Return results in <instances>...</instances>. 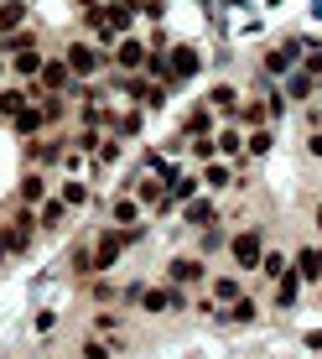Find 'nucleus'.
I'll use <instances>...</instances> for the list:
<instances>
[{
  "instance_id": "1",
  "label": "nucleus",
  "mask_w": 322,
  "mask_h": 359,
  "mask_svg": "<svg viewBox=\"0 0 322 359\" xmlns=\"http://www.w3.org/2000/svg\"><path fill=\"white\" fill-rule=\"evenodd\" d=\"M63 57H68V68H73V79H99V73L109 68V57H104V47L89 42V36H73V42L63 47Z\"/></svg>"
},
{
  "instance_id": "2",
  "label": "nucleus",
  "mask_w": 322,
  "mask_h": 359,
  "mask_svg": "<svg viewBox=\"0 0 322 359\" xmlns=\"http://www.w3.org/2000/svg\"><path fill=\"white\" fill-rule=\"evenodd\" d=\"M265 224H244L239 234L229 240V261L239 266V271H260V261H265Z\"/></svg>"
},
{
  "instance_id": "3",
  "label": "nucleus",
  "mask_w": 322,
  "mask_h": 359,
  "mask_svg": "<svg viewBox=\"0 0 322 359\" xmlns=\"http://www.w3.org/2000/svg\"><path fill=\"white\" fill-rule=\"evenodd\" d=\"M203 281H208V261L203 255H172L167 261V287L192 292V287H203Z\"/></svg>"
},
{
  "instance_id": "4",
  "label": "nucleus",
  "mask_w": 322,
  "mask_h": 359,
  "mask_svg": "<svg viewBox=\"0 0 322 359\" xmlns=\"http://www.w3.org/2000/svg\"><path fill=\"white\" fill-rule=\"evenodd\" d=\"M89 245H94V271H99V276H104V271H115V261L125 255V234H120L115 224L94 229V234H89Z\"/></svg>"
},
{
  "instance_id": "5",
  "label": "nucleus",
  "mask_w": 322,
  "mask_h": 359,
  "mask_svg": "<svg viewBox=\"0 0 322 359\" xmlns=\"http://www.w3.org/2000/svg\"><path fill=\"white\" fill-rule=\"evenodd\" d=\"M73 68H68V57L63 53H47V63H42V73H36V89L42 94H73Z\"/></svg>"
},
{
  "instance_id": "6",
  "label": "nucleus",
  "mask_w": 322,
  "mask_h": 359,
  "mask_svg": "<svg viewBox=\"0 0 322 359\" xmlns=\"http://www.w3.org/2000/svg\"><path fill=\"white\" fill-rule=\"evenodd\" d=\"M182 307H188V292H177V287H146V297H141V313L146 318L182 313Z\"/></svg>"
},
{
  "instance_id": "7",
  "label": "nucleus",
  "mask_w": 322,
  "mask_h": 359,
  "mask_svg": "<svg viewBox=\"0 0 322 359\" xmlns=\"http://www.w3.org/2000/svg\"><path fill=\"white\" fill-rule=\"evenodd\" d=\"M146 57H151V47H146V42H135V36H120V42H115V57H109V68H120V73H146Z\"/></svg>"
},
{
  "instance_id": "8",
  "label": "nucleus",
  "mask_w": 322,
  "mask_h": 359,
  "mask_svg": "<svg viewBox=\"0 0 322 359\" xmlns=\"http://www.w3.org/2000/svg\"><path fill=\"white\" fill-rule=\"evenodd\" d=\"M104 219L115 229H135V224H146V208L135 203L130 193H120V198H109V203H104Z\"/></svg>"
},
{
  "instance_id": "9",
  "label": "nucleus",
  "mask_w": 322,
  "mask_h": 359,
  "mask_svg": "<svg viewBox=\"0 0 322 359\" xmlns=\"http://www.w3.org/2000/svg\"><path fill=\"white\" fill-rule=\"evenodd\" d=\"M291 271L302 276V287H322V245H302L291 255Z\"/></svg>"
},
{
  "instance_id": "10",
  "label": "nucleus",
  "mask_w": 322,
  "mask_h": 359,
  "mask_svg": "<svg viewBox=\"0 0 322 359\" xmlns=\"http://www.w3.org/2000/svg\"><path fill=\"white\" fill-rule=\"evenodd\" d=\"M167 63H172V73H177L182 83H188V79H197V73H203V53H197V47H188V42H177V47L167 53Z\"/></svg>"
},
{
  "instance_id": "11",
  "label": "nucleus",
  "mask_w": 322,
  "mask_h": 359,
  "mask_svg": "<svg viewBox=\"0 0 322 359\" xmlns=\"http://www.w3.org/2000/svg\"><path fill=\"white\" fill-rule=\"evenodd\" d=\"M31 27V0H0V36Z\"/></svg>"
},
{
  "instance_id": "12",
  "label": "nucleus",
  "mask_w": 322,
  "mask_h": 359,
  "mask_svg": "<svg viewBox=\"0 0 322 359\" xmlns=\"http://www.w3.org/2000/svg\"><path fill=\"white\" fill-rule=\"evenodd\" d=\"M182 135H188V141H197V135H218V115L208 104H192L188 115H182Z\"/></svg>"
},
{
  "instance_id": "13",
  "label": "nucleus",
  "mask_w": 322,
  "mask_h": 359,
  "mask_svg": "<svg viewBox=\"0 0 322 359\" xmlns=\"http://www.w3.org/2000/svg\"><path fill=\"white\" fill-rule=\"evenodd\" d=\"M182 224L188 229H214L218 224V208H214V198H192V203H182Z\"/></svg>"
},
{
  "instance_id": "14",
  "label": "nucleus",
  "mask_w": 322,
  "mask_h": 359,
  "mask_svg": "<svg viewBox=\"0 0 322 359\" xmlns=\"http://www.w3.org/2000/svg\"><path fill=\"white\" fill-rule=\"evenodd\" d=\"M68 271H73V276H78V281L99 276V271H94V245H89V234H78V245H73V250H68Z\"/></svg>"
},
{
  "instance_id": "15",
  "label": "nucleus",
  "mask_w": 322,
  "mask_h": 359,
  "mask_svg": "<svg viewBox=\"0 0 322 359\" xmlns=\"http://www.w3.org/2000/svg\"><path fill=\"white\" fill-rule=\"evenodd\" d=\"M218 323H239V328H250V323H260V302H255L250 292H244L239 302H229L224 313H218Z\"/></svg>"
},
{
  "instance_id": "16",
  "label": "nucleus",
  "mask_w": 322,
  "mask_h": 359,
  "mask_svg": "<svg viewBox=\"0 0 322 359\" xmlns=\"http://www.w3.org/2000/svg\"><path fill=\"white\" fill-rule=\"evenodd\" d=\"M42 63H47V53H42V47H36V53H16V57H10V79H16V83H36Z\"/></svg>"
},
{
  "instance_id": "17",
  "label": "nucleus",
  "mask_w": 322,
  "mask_h": 359,
  "mask_svg": "<svg viewBox=\"0 0 322 359\" xmlns=\"http://www.w3.org/2000/svg\"><path fill=\"white\" fill-rule=\"evenodd\" d=\"M52 198H63V203L73 208V214H78V208H89V203H94V188H89V182H78V177H63Z\"/></svg>"
},
{
  "instance_id": "18",
  "label": "nucleus",
  "mask_w": 322,
  "mask_h": 359,
  "mask_svg": "<svg viewBox=\"0 0 322 359\" xmlns=\"http://www.w3.org/2000/svg\"><path fill=\"white\" fill-rule=\"evenodd\" d=\"M68 214H73V208L63 203V198H47V203H42V208H36V229H47V234H57V229H63V224H68Z\"/></svg>"
},
{
  "instance_id": "19",
  "label": "nucleus",
  "mask_w": 322,
  "mask_h": 359,
  "mask_svg": "<svg viewBox=\"0 0 322 359\" xmlns=\"http://www.w3.org/2000/svg\"><path fill=\"white\" fill-rule=\"evenodd\" d=\"M27 104H36L27 83H10V89H0V120H16L21 109H27Z\"/></svg>"
},
{
  "instance_id": "20",
  "label": "nucleus",
  "mask_w": 322,
  "mask_h": 359,
  "mask_svg": "<svg viewBox=\"0 0 322 359\" xmlns=\"http://www.w3.org/2000/svg\"><path fill=\"white\" fill-rule=\"evenodd\" d=\"M42 47V36H36V21L27 32H10V36H0V57H16V53H36Z\"/></svg>"
},
{
  "instance_id": "21",
  "label": "nucleus",
  "mask_w": 322,
  "mask_h": 359,
  "mask_svg": "<svg viewBox=\"0 0 322 359\" xmlns=\"http://www.w3.org/2000/svg\"><path fill=\"white\" fill-rule=\"evenodd\" d=\"M10 130H16L21 141H36V135L47 130V120H42V104H27V109H21L16 120H10Z\"/></svg>"
},
{
  "instance_id": "22",
  "label": "nucleus",
  "mask_w": 322,
  "mask_h": 359,
  "mask_svg": "<svg viewBox=\"0 0 322 359\" xmlns=\"http://www.w3.org/2000/svg\"><path fill=\"white\" fill-rule=\"evenodd\" d=\"M229 126H244V130H260V126H270V115H265V99H244L239 109H234V120Z\"/></svg>"
},
{
  "instance_id": "23",
  "label": "nucleus",
  "mask_w": 322,
  "mask_h": 359,
  "mask_svg": "<svg viewBox=\"0 0 322 359\" xmlns=\"http://www.w3.org/2000/svg\"><path fill=\"white\" fill-rule=\"evenodd\" d=\"M208 109H218L224 120H234V109H239V89H234V83H214V89H208Z\"/></svg>"
},
{
  "instance_id": "24",
  "label": "nucleus",
  "mask_w": 322,
  "mask_h": 359,
  "mask_svg": "<svg viewBox=\"0 0 322 359\" xmlns=\"http://www.w3.org/2000/svg\"><path fill=\"white\" fill-rule=\"evenodd\" d=\"M270 297H276V313H291L296 297H302V276H296V271H286V276L276 281V292H270Z\"/></svg>"
},
{
  "instance_id": "25",
  "label": "nucleus",
  "mask_w": 322,
  "mask_h": 359,
  "mask_svg": "<svg viewBox=\"0 0 322 359\" xmlns=\"http://www.w3.org/2000/svg\"><path fill=\"white\" fill-rule=\"evenodd\" d=\"M218 156H229V162H244V135H239V126H218Z\"/></svg>"
},
{
  "instance_id": "26",
  "label": "nucleus",
  "mask_w": 322,
  "mask_h": 359,
  "mask_svg": "<svg viewBox=\"0 0 322 359\" xmlns=\"http://www.w3.org/2000/svg\"><path fill=\"white\" fill-rule=\"evenodd\" d=\"M167 193L177 198V203H192V198H203V177H197V172H177Z\"/></svg>"
},
{
  "instance_id": "27",
  "label": "nucleus",
  "mask_w": 322,
  "mask_h": 359,
  "mask_svg": "<svg viewBox=\"0 0 322 359\" xmlns=\"http://www.w3.org/2000/svg\"><path fill=\"white\" fill-rule=\"evenodd\" d=\"M21 203H27V208H42L47 203V177H42V172H27V177H21Z\"/></svg>"
},
{
  "instance_id": "28",
  "label": "nucleus",
  "mask_w": 322,
  "mask_h": 359,
  "mask_svg": "<svg viewBox=\"0 0 322 359\" xmlns=\"http://www.w3.org/2000/svg\"><path fill=\"white\" fill-rule=\"evenodd\" d=\"M36 104H42V120H47V130H52V126H63V120L73 115V109H68V94H42Z\"/></svg>"
},
{
  "instance_id": "29",
  "label": "nucleus",
  "mask_w": 322,
  "mask_h": 359,
  "mask_svg": "<svg viewBox=\"0 0 322 359\" xmlns=\"http://www.w3.org/2000/svg\"><path fill=\"white\" fill-rule=\"evenodd\" d=\"M197 177H203V188H208V193H224V188H234V167H224V162H208L203 172H197Z\"/></svg>"
},
{
  "instance_id": "30",
  "label": "nucleus",
  "mask_w": 322,
  "mask_h": 359,
  "mask_svg": "<svg viewBox=\"0 0 322 359\" xmlns=\"http://www.w3.org/2000/svg\"><path fill=\"white\" fill-rule=\"evenodd\" d=\"M141 130H146V109H120V115H115V130H109V135L130 141V135H141Z\"/></svg>"
},
{
  "instance_id": "31",
  "label": "nucleus",
  "mask_w": 322,
  "mask_h": 359,
  "mask_svg": "<svg viewBox=\"0 0 322 359\" xmlns=\"http://www.w3.org/2000/svg\"><path fill=\"white\" fill-rule=\"evenodd\" d=\"M0 245H6L10 255H27L31 245H36V234H27V229H16V224H0Z\"/></svg>"
},
{
  "instance_id": "32",
  "label": "nucleus",
  "mask_w": 322,
  "mask_h": 359,
  "mask_svg": "<svg viewBox=\"0 0 322 359\" xmlns=\"http://www.w3.org/2000/svg\"><path fill=\"white\" fill-rule=\"evenodd\" d=\"M317 83H322V79H312V73H302V68H296L291 79H286V89H281V94H286V99H312V94H317Z\"/></svg>"
},
{
  "instance_id": "33",
  "label": "nucleus",
  "mask_w": 322,
  "mask_h": 359,
  "mask_svg": "<svg viewBox=\"0 0 322 359\" xmlns=\"http://www.w3.org/2000/svg\"><path fill=\"white\" fill-rule=\"evenodd\" d=\"M239 297H244V281H239V276H214V302H218V307L239 302Z\"/></svg>"
},
{
  "instance_id": "34",
  "label": "nucleus",
  "mask_w": 322,
  "mask_h": 359,
  "mask_svg": "<svg viewBox=\"0 0 322 359\" xmlns=\"http://www.w3.org/2000/svg\"><path fill=\"white\" fill-rule=\"evenodd\" d=\"M120 323H125V318H120L115 307H94V339H115Z\"/></svg>"
},
{
  "instance_id": "35",
  "label": "nucleus",
  "mask_w": 322,
  "mask_h": 359,
  "mask_svg": "<svg viewBox=\"0 0 322 359\" xmlns=\"http://www.w3.org/2000/svg\"><path fill=\"white\" fill-rule=\"evenodd\" d=\"M218 250H229V229L224 224H214V229L197 234V255H218Z\"/></svg>"
},
{
  "instance_id": "36",
  "label": "nucleus",
  "mask_w": 322,
  "mask_h": 359,
  "mask_svg": "<svg viewBox=\"0 0 322 359\" xmlns=\"http://www.w3.org/2000/svg\"><path fill=\"white\" fill-rule=\"evenodd\" d=\"M120 156H125V141H120V135H104V141H99V151H94V167H115Z\"/></svg>"
},
{
  "instance_id": "37",
  "label": "nucleus",
  "mask_w": 322,
  "mask_h": 359,
  "mask_svg": "<svg viewBox=\"0 0 322 359\" xmlns=\"http://www.w3.org/2000/svg\"><path fill=\"white\" fill-rule=\"evenodd\" d=\"M270 146H276V130L260 126V130H250V141H244V156H270Z\"/></svg>"
},
{
  "instance_id": "38",
  "label": "nucleus",
  "mask_w": 322,
  "mask_h": 359,
  "mask_svg": "<svg viewBox=\"0 0 322 359\" xmlns=\"http://www.w3.org/2000/svg\"><path fill=\"white\" fill-rule=\"evenodd\" d=\"M78 359H115V344H104V339H94V333H89V339L78 344Z\"/></svg>"
},
{
  "instance_id": "39",
  "label": "nucleus",
  "mask_w": 322,
  "mask_h": 359,
  "mask_svg": "<svg viewBox=\"0 0 322 359\" xmlns=\"http://www.w3.org/2000/svg\"><path fill=\"white\" fill-rule=\"evenodd\" d=\"M10 224H16V229H27V234H42V229H36V208H27V203H16V208H10Z\"/></svg>"
},
{
  "instance_id": "40",
  "label": "nucleus",
  "mask_w": 322,
  "mask_h": 359,
  "mask_svg": "<svg viewBox=\"0 0 322 359\" xmlns=\"http://www.w3.org/2000/svg\"><path fill=\"white\" fill-rule=\"evenodd\" d=\"M89 297H94V302H99V307H109V302H120V292H115V281H94V287H89Z\"/></svg>"
},
{
  "instance_id": "41",
  "label": "nucleus",
  "mask_w": 322,
  "mask_h": 359,
  "mask_svg": "<svg viewBox=\"0 0 322 359\" xmlns=\"http://www.w3.org/2000/svg\"><path fill=\"white\" fill-rule=\"evenodd\" d=\"M31 328H36V333H52V328H57V313H52V307H42V313L31 318Z\"/></svg>"
},
{
  "instance_id": "42",
  "label": "nucleus",
  "mask_w": 322,
  "mask_h": 359,
  "mask_svg": "<svg viewBox=\"0 0 322 359\" xmlns=\"http://www.w3.org/2000/svg\"><path fill=\"white\" fill-rule=\"evenodd\" d=\"M302 344H307L312 354H322V328H307V333H302Z\"/></svg>"
},
{
  "instance_id": "43",
  "label": "nucleus",
  "mask_w": 322,
  "mask_h": 359,
  "mask_svg": "<svg viewBox=\"0 0 322 359\" xmlns=\"http://www.w3.org/2000/svg\"><path fill=\"white\" fill-rule=\"evenodd\" d=\"M312 229L322 234V203H312Z\"/></svg>"
},
{
  "instance_id": "44",
  "label": "nucleus",
  "mask_w": 322,
  "mask_h": 359,
  "mask_svg": "<svg viewBox=\"0 0 322 359\" xmlns=\"http://www.w3.org/2000/svg\"><path fill=\"white\" fill-rule=\"evenodd\" d=\"M6 73H10V57H0V83H6Z\"/></svg>"
},
{
  "instance_id": "45",
  "label": "nucleus",
  "mask_w": 322,
  "mask_h": 359,
  "mask_svg": "<svg viewBox=\"0 0 322 359\" xmlns=\"http://www.w3.org/2000/svg\"><path fill=\"white\" fill-rule=\"evenodd\" d=\"M6 261H10V250H6V245H0V266H6Z\"/></svg>"
}]
</instances>
